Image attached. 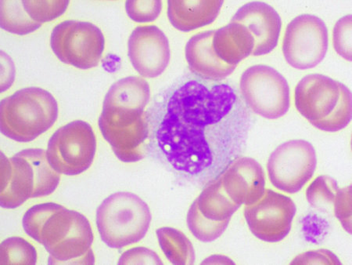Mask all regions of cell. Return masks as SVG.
I'll list each match as a JSON object with an SVG mask.
<instances>
[{"mask_svg":"<svg viewBox=\"0 0 352 265\" xmlns=\"http://www.w3.org/2000/svg\"><path fill=\"white\" fill-rule=\"evenodd\" d=\"M147 118L151 146L176 177L197 186L241 157L252 127L234 88L190 76L164 92Z\"/></svg>","mask_w":352,"mask_h":265,"instance_id":"1","label":"cell"},{"mask_svg":"<svg viewBox=\"0 0 352 265\" xmlns=\"http://www.w3.org/2000/svg\"><path fill=\"white\" fill-rule=\"evenodd\" d=\"M25 233L41 244L49 264H94V234L82 213L48 202L34 206L23 218Z\"/></svg>","mask_w":352,"mask_h":265,"instance_id":"2","label":"cell"},{"mask_svg":"<svg viewBox=\"0 0 352 265\" xmlns=\"http://www.w3.org/2000/svg\"><path fill=\"white\" fill-rule=\"evenodd\" d=\"M60 180V173L49 163L47 151L28 149L10 159L2 153L0 204L15 209L28 199L52 194Z\"/></svg>","mask_w":352,"mask_h":265,"instance_id":"3","label":"cell"},{"mask_svg":"<svg viewBox=\"0 0 352 265\" xmlns=\"http://www.w3.org/2000/svg\"><path fill=\"white\" fill-rule=\"evenodd\" d=\"M294 99L300 114L322 131H342L351 120L350 89L327 76H305L295 89Z\"/></svg>","mask_w":352,"mask_h":265,"instance_id":"4","label":"cell"},{"mask_svg":"<svg viewBox=\"0 0 352 265\" xmlns=\"http://www.w3.org/2000/svg\"><path fill=\"white\" fill-rule=\"evenodd\" d=\"M54 96L42 88L28 87L2 100L0 129L6 137L30 142L47 132L58 117Z\"/></svg>","mask_w":352,"mask_h":265,"instance_id":"5","label":"cell"},{"mask_svg":"<svg viewBox=\"0 0 352 265\" xmlns=\"http://www.w3.org/2000/svg\"><path fill=\"white\" fill-rule=\"evenodd\" d=\"M146 106L104 98L99 127L115 154L124 162L143 160L150 136Z\"/></svg>","mask_w":352,"mask_h":265,"instance_id":"6","label":"cell"},{"mask_svg":"<svg viewBox=\"0 0 352 265\" xmlns=\"http://www.w3.org/2000/svg\"><path fill=\"white\" fill-rule=\"evenodd\" d=\"M151 222L148 206L131 193H117L107 197L96 211L101 240L115 249L143 240Z\"/></svg>","mask_w":352,"mask_h":265,"instance_id":"7","label":"cell"},{"mask_svg":"<svg viewBox=\"0 0 352 265\" xmlns=\"http://www.w3.org/2000/svg\"><path fill=\"white\" fill-rule=\"evenodd\" d=\"M96 139L89 123L76 120L60 127L50 138L47 156L56 172L68 176H78L92 165Z\"/></svg>","mask_w":352,"mask_h":265,"instance_id":"8","label":"cell"},{"mask_svg":"<svg viewBox=\"0 0 352 265\" xmlns=\"http://www.w3.org/2000/svg\"><path fill=\"white\" fill-rule=\"evenodd\" d=\"M240 88L249 109L269 120L285 116L291 105V93L286 78L270 66L250 67L243 73Z\"/></svg>","mask_w":352,"mask_h":265,"instance_id":"9","label":"cell"},{"mask_svg":"<svg viewBox=\"0 0 352 265\" xmlns=\"http://www.w3.org/2000/svg\"><path fill=\"white\" fill-rule=\"evenodd\" d=\"M50 46L64 63L89 70L99 64L105 39L98 26L89 22L70 20L54 28L51 33Z\"/></svg>","mask_w":352,"mask_h":265,"instance_id":"10","label":"cell"},{"mask_svg":"<svg viewBox=\"0 0 352 265\" xmlns=\"http://www.w3.org/2000/svg\"><path fill=\"white\" fill-rule=\"evenodd\" d=\"M316 166L314 145L305 140H292L272 151L267 163V171L275 188L294 194L309 182Z\"/></svg>","mask_w":352,"mask_h":265,"instance_id":"11","label":"cell"},{"mask_svg":"<svg viewBox=\"0 0 352 265\" xmlns=\"http://www.w3.org/2000/svg\"><path fill=\"white\" fill-rule=\"evenodd\" d=\"M240 207L226 193L219 177L208 183L192 202L187 214V225L197 240L204 242L217 240Z\"/></svg>","mask_w":352,"mask_h":265,"instance_id":"12","label":"cell"},{"mask_svg":"<svg viewBox=\"0 0 352 265\" xmlns=\"http://www.w3.org/2000/svg\"><path fill=\"white\" fill-rule=\"evenodd\" d=\"M328 42L324 21L311 14L299 15L287 27L283 43V55L294 69H312L324 59Z\"/></svg>","mask_w":352,"mask_h":265,"instance_id":"13","label":"cell"},{"mask_svg":"<svg viewBox=\"0 0 352 265\" xmlns=\"http://www.w3.org/2000/svg\"><path fill=\"white\" fill-rule=\"evenodd\" d=\"M296 211L289 197L267 189L262 198L244 209V217L255 237L264 242H277L291 232Z\"/></svg>","mask_w":352,"mask_h":265,"instance_id":"14","label":"cell"},{"mask_svg":"<svg viewBox=\"0 0 352 265\" xmlns=\"http://www.w3.org/2000/svg\"><path fill=\"white\" fill-rule=\"evenodd\" d=\"M128 46L129 59L142 76L155 78L166 70L170 60L168 39L157 26L136 28Z\"/></svg>","mask_w":352,"mask_h":265,"instance_id":"15","label":"cell"},{"mask_svg":"<svg viewBox=\"0 0 352 265\" xmlns=\"http://www.w3.org/2000/svg\"><path fill=\"white\" fill-rule=\"evenodd\" d=\"M231 21L245 26L252 33L254 39V56L270 54L279 42L281 19L269 4L248 3L237 10Z\"/></svg>","mask_w":352,"mask_h":265,"instance_id":"16","label":"cell"},{"mask_svg":"<svg viewBox=\"0 0 352 265\" xmlns=\"http://www.w3.org/2000/svg\"><path fill=\"white\" fill-rule=\"evenodd\" d=\"M219 178L226 193L241 206L254 204L265 191L263 168L252 158H237Z\"/></svg>","mask_w":352,"mask_h":265,"instance_id":"17","label":"cell"},{"mask_svg":"<svg viewBox=\"0 0 352 265\" xmlns=\"http://www.w3.org/2000/svg\"><path fill=\"white\" fill-rule=\"evenodd\" d=\"M214 31H206L190 39L186 46V59L190 71L204 81L219 82L225 80L236 69L221 61L212 47Z\"/></svg>","mask_w":352,"mask_h":265,"instance_id":"18","label":"cell"},{"mask_svg":"<svg viewBox=\"0 0 352 265\" xmlns=\"http://www.w3.org/2000/svg\"><path fill=\"white\" fill-rule=\"evenodd\" d=\"M212 47L221 61L236 66L252 54L254 39L245 26L231 21L228 25L214 30Z\"/></svg>","mask_w":352,"mask_h":265,"instance_id":"19","label":"cell"},{"mask_svg":"<svg viewBox=\"0 0 352 265\" xmlns=\"http://www.w3.org/2000/svg\"><path fill=\"white\" fill-rule=\"evenodd\" d=\"M223 4V1H168V19L175 29L190 32L212 24Z\"/></svg>","mask_w":352,"mask_h":265,"instance_id":"20","label":"cell"},{"mask_svg":"<svg viewBox=\"0 0 352 265\" xmlns=\"http://www.w3.org/2000/svg\"><path fill=\"white\" fill-rule=\"evenodd\" d=\"M159 244L168 260L173 264H192L195 253L191 242L183 233L173 228L157 230Z\"/></svg>","mask_w":352,"mask_h":265,"instance_id":"21","label":"cell"},{"mask_svg":"<svg viewBox=\"0 0 352 265\" xmlns=\"http://www.w3.org/2000/svg\"><path fill=\"white\" fill-rule=\"evenodd\" d=\"M2 29L16 35H26L36 31L41 24L27 14L23 1H1Z\"/></svg>","mask_w":352,"mask_h":265,"instance_id":"22","label":"cell"},{"mask_svg":"<svg viewBox=\"0 0 352 265\" xmlns=\"http://www.w3.org/2000/svg\"><path fill=\"white\" fill-rule=\"evenodd\" d=\"M36 262L35 247L25 239L12 237L2 242V264H36Z\"/></svg>","mask_w":352,"mask_h":265,"instance_id":"23","label":"cell"},{"mask_svg":"<svg viewBox=\"0 0 352 265\" xmlns=\"http://www.w3.org/2000/svg\"><path fill=\"white\" fill-rule=\"evenodd\" d=\"M336 180L330 176L318 177L306 191L309 204L319 210L327 211L334 204L338 191Z\"/></svg>","mask_w":352,"mask_h":265,"instance_id":"24","label":"cell"},{"mask_svg":"<svg viewBox=\"0 0 352 265\" xmlns=\"http://www.w3.org/2000/svg\"><path fill=\"white\" fill-rule=\"evenodd\" d=\"M23 4L28 16L42 25L63 14L69 1H23Z\"/></svg>","mask_w":352,"mask_h":265,"instance_id":"25","label":"cell"},{"mask_svg":"<svg viewBox=\"0 0 352 265\" xmlns=\"http://www.w3.org/2000/svg\"><path fill=\"white\" fill-rule=\"evenodd\" d=\"M333 46L337 53L351 61V15L340 19L334 26Z\"/></svg>","mask_w":352,"mask_h":265,"instance_id":"26","label":"cell"},{"mask_svg":"<svg viewBox=\"0 0 352 265\" xmlns=\"http://www.w3.org/2000/svg\"><path fill=\"white\" fill-rule=\"evenodd\" d=\"M126 9L129 18L136 22L154 21L161 14L162 1H127Z\"/></svg>","mask_w":352,"mask_h":265,"instance_id":"27","label":"cell"},{"mask_svg":"<svg viewBox=\"0 0 352 265\" xmlns=\"http://www.w3.org/2000/svg\"><path fill=\"white\" fill-rule=\"evenodd\" d=\"M335 215L343 228L351 234V187L339 189L334 202Z\"/></svg>","mask_w":352,"mask_h":265,"instance_id":"28","label":"cell"},{"mask_svg":"<svg viewBox=\"0 0 352 265\" xmlns=\"http://www.w3.org/2000/svg\"><path fill=\"white\" fill-rule=\"evenodd\" d=\"M119 264H162V262L154 251L146 248L138 247L124 253L118 262Z\"/></svg>","mask_w":352,"mask_h":265,"instance_id":"29","label":"cell"},{"mask_svg":"<svg viewBox=\"0 0 352 265\" xmlns=\"http://www.w3.org/2000/svg\"><path fill=\"white\" fill-rule=\"evenodd\" d=\"M292 264H340L333 253L327 250L309 251L298 257Z\"/></svg>","mask_w":352,"mask_h":265,"instance_id":"30","label":"cell"}]
</instances>
